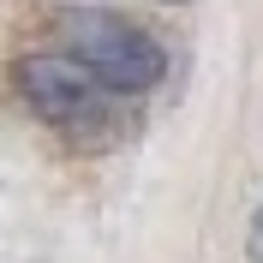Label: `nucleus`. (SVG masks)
Here are the masks:
<instances>
[{"mask_svg": "<svg viewBox=\"0 0 263 263\" xmlns=\"http://www.w3.org/2000/svg\"><path fill=\"white\" fill-rule=\"evenodd\" d=\"M12 78H18V96L60 132H90L108 114V90L72 54H30V60H18Z\"/></svg>", "mask_w": 263, "mask_h": 263, "instance_id": "nucleus-2", "label": "nucleus"}, {"mask_svg": "<svg viewBox=\"0 0 263 263\" xmlns=\"http://www.w3.org/2000/svg\"><path fill=\"white\" fill-rule=\"evenodd\" d=\"M257 263H263V215H257Z\"/></svg>", "mask_w": 263, "mask_h": 263, "instance_id": "nucleus-3", "label": "nucleus"}, {"mask_svg": "<svg viewBox=\"0 0 263 263\" xmlns=\"http://www.w3.org/2000/svg\"><path fill=\"white\" fill-rule=\"evenodd\" d=\"M66 48L102 90H120V96H144L167 72L156 36H144L120 12H66Z\"/></svg>", "mask_w": 263, "mask_h": 263, "instance_id": "nucleus-1", "label": "nucleus"}]
</instances>
